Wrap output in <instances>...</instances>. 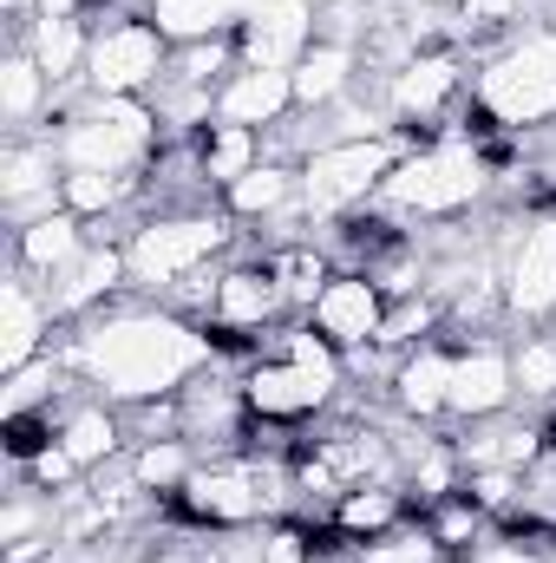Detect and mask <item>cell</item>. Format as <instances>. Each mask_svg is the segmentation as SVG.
Returning <instances> with one entry per match:
<instances>
[{
  "label": "cell",
  "instance_id": "cell-3",
  "mask_svg": "<svg viewBox=\"0 0 556 563\" xmlns=\"http://www.w3.org/2000/svg\"><path fill=\"white\" fill-rule=\"evenodd\" d=\"M380 190H387L400 210H419V217L465 210V203L485 190V164H478V151H465V144H438V151H425V157L393 164V177H387Z\"/></svg>",
  "mask_w": 556,
  "mask_h": 563
},
{
  "label": "cell",
  "instance_id": "cell-28",
  "mask_svg": "<svg viewBox=\"0 0 556 563\" xmlns=\"http://www.w3.org/2000/svg\"><path fill=\"white\" fill-rule=\"evenodd\" d=\"M400 518V492H387V485H354L347 498H341V531H387Z\"/></svg>",
  "mask_w": 556,
  "mask_h": 563
},
{
  "label": "cell",
  "instance_id": "cell-26",
  "mask_svg": "<svg viewBox=\"0 0 556 563\" xmlns=\"http://www.w3.org/2000/svg\"><path fill=\"white\" fill-rule=\"evenodd\" d=\"M59 445L79 459V472H92V465H105L119 452V426H112V413L86 407V413H73V420L59 426Z\"/></svg>",
  "mask_w": 556,
  "mask_h": 563
},
{
  "label": "cell",
  "instance_id": "cell-43",
  "mask_svg": "<svg viewBox=\"0 0 556 563\" xmlns=\"http://www.w3.org/2000/svg\"><path fill=\"white\" fill-rule=\"evenodd\" d=\"M216 59H223V53H216V40H197V46H190V59H184V79H210V73H216Z\"/></svg>",
  "mask_w": 556,
  "mask_h": 563
},
{
  "label": "cell",
  "instance_id": "cell-4",
  "mask_svg": "<svg viewBox=\"0 0 556 563\" xmlns=\"http://www.w3.org/2000/svg\"><path fill=\"white\" fill-rule=\"evenodd\" d=\"M393 177V144L387 139H347V144H321L301 170L308 210H347L354 197H367L374 184Z\"/></svg>",
  "mask_w": 556,
  "mask_h": 563
},
{
  "label": "cell",
  "instance_id": "cell-12",
  "mask_svg": "<svg viewBox=\"0 0 556 563\" xmlns=\"http://www.w3.org/2000/svg\"><path fill=\"white\" fill-rule=\"evenodd\" d=\"M511 308H524V314L556 308V217L531 223L511 256Z\"/></svg>",
  "mask_w": 556,
  "mask_h": 563
},
{
  "label": "cell",
  "instance_id": "cell-18",
  "mask_svg": "<svg viewBox=\"0 0 556 563\" xmlns=\"http://www.w3.org/2000/svg\"><path fill=\"white\" fill-rule=\"evenodd\" d=\"M40 197H53V144H13L0 157V203L26 217Z\"/></svg>",
  "mask_w": 556,
  "mask_h": 563
},
{
  "label": "cell",
  "instance_id": "cell-5",
  "mask_svg": "<svg viewBox=\"0 0 556 563\" xmlns=\"http://www.w3.org/2000/svg\"><path fill=\"white\" fill-rule=\"evenodd\" d=\"M151 144V112H138L132 99H105L99 119H73V132L59 139L66 170H132Z\"/></svg>",
  "mask_w": 556,
  "mask_h": 563
},
{
  "label": "cell",
  "instance_id": "cell-38",
  "mask_svg": "<svg viewBox=\"0 0 556 563\" xmlns=\"http://www.w3.org/2000/svg\"><path fill=\"white\" fill-rule=\"evenodd\" d=\"M432 538H438V551H445V544L478 538V505H471V498H465V505H445V511H438V525H432Z\"/></svg>",
  "mask_w": 556,
  "mask_h": 563
},
{
  "label": "cell",
  "instance_id": "cell-29",
  "mask_svg": "<svg viewBox=\"0 0 556 563\" xmlns=\"http://www.w3.org/2000/svg\"><path fill=\"white\" fill-rule=\"evenodd\" d=\"M66 210L73 217H99V210H112L119 197H125V177L119 170H66Z\"/></svg>",
  "mask_w": 556,
  "mask_h": 563
},
{
  "label": "cell",
  "instance_id": "cell-40",
  "mask_svg": "<svg viewBox=\"0 0 556 563\" xmlns=\"http://www.w3.org/2000/svg\"><path fill=\"white\" fill-rule=\"evenodd\" d=\"M263 563H308V538L301 531H269L263 538Z\"/></svg>",
  "mask_w": 556,
  "mask_h": 563
},
{
  "label": "cell",
  "instance_id": "cell-23",
  "mask_svg": "<svg viewBox=\"0 0 556 563\" xmlns=\"http://www.w3.org/2000/svg\"><path fill=\"white\" fill-rule=\"evenodd\" d=\"M347 46L341 40H327V46H314V53H301L294 59V106H327L341 86H347Z\"/></svg>",
  "mask_w": 556,
  "mask_h": 563
},
{
  "label": "cell",
  "instance_id": "cell-19",
  "mask_svg": "<svg viewBox=\"0 0 556 563\" xmlns=\"http://www.w3.org/2000/svg\"><path fill=\"white\" fill-rule=\"evenodd\" d=\"M20 263L26 269H40V276H59L73 256H79V217L73 210H59V217H33V223H20Z\"/></svg>",
  "mask_w": 556,
  "mask_h": 563
},
{
  "label": "cell",
  "instance_id": "cell-27",
  "mask_svg": "<svg viewBox=\"0 0 556 563\" xmlns=\"http://www.w3.org/2000/svg\"><path fill=\"white\" fill-rule=\"evenodd\" d=\"M40 92H46L40 59H33V53H13V59L0 66V112H7V119H33V112H40Z\"/></svg>",
  "mask_w": 556,
  "mask_h": 563
},
{
  "label": "cell",
  "instance_id": "cell-24",
  "mask_svg": "<svg viewBox=\"0 0 556 563\" xmlns=\"http://www.w3.org/2000/svg\"><path fill=\"white\" fill-rule=\"evenodd\" d=\"M256 170V132L249 125H210V144H203V177H216V184H236V177H249Z\"/></svg>",
  "mask_w": 556,
  "mask_h": 563
},
{
  "label": "cell",
  "instance_id": "cell-42",
  "mask_svg": "<svg viewBox=\"0 0 556 563\" xmlns=\"http://www.w3.org/2000/svg\"><path fill=\"white\" fill-rule=\"evenodd\" d=\"M26 531H33V505H26V498H13V505H7V518H0V538H7V544H26Z\"/></svg>",
  "mask_w": 556,
  "mask_h": 563
},
{
  "label": "cell",
  "instance_id": "cell-2",
  "mask_svg": "<svg viewBox=\"0 0 556 563\" xmlns=\"http://www.w3.org/2000/svg\"><path fill=\"white\" fill-rule=\"evenodd\" d=\"M478 99L498 125H544L556 119V33H531L518 40L504 59L485 66Z\"/></svg>",
  "mask_w": 556,
  "mask_h": 563
},
{
  "label": "cell",
  "instance_id": "cell-35",
  "mask_svg": "<svg viewBox=\"0 0 556 563\" xmlns=\"http://www.w3.org/2000/svg\"><path fill=\"white\" fill-rule=\"evenodd\" d=\"M360 563H438V538H387V544H367Z\"/></svg>",
  "mask_w": 556,
  "mask_h": 563
},
{
  "label": "cell",
  "instance_id": "cell-31",
  "mask_svg": "<svg viewBox=\"0 0 556 563\" xmlns=\"http://www.w3.org/2000/svg\"><path fill=\"white\" fill-rule=\"evenodd\" d=\"M288 190H294V177H288V170H276V164H256L249 177H236V184H230V203L256 217V210H276V203H288Z\"/></svg>",
  "mask_w": 556,
  "mask_h": 563
},
{
  "label": "cell",
  "instance_id": "cell-32",
  "mask_svg": "<svg viewBox=\"0 0 556 563\" xmlns=\"http://www.w3.org/2000/svg\"><path fill=\"white\" fill-rule=\"evenodd\" d=\"M511 374H518V387H524L531 400H556V347L551 341H531V347L511 361Z\"/></svg>",
  "mask_w": 556,
  "mask_h": 563
},
{
  "label": "cell",
  "instance_id": "cell-45",
  "mask_svg": "<svg viewBox=\"0 0 556 563\" xmlns=\"http://www.w3.org/2000/svg\"><path fill=\"white\" fill-rule=\"evenodd\" d=\"M471 563H537V558H531L524 544H491V551H478Z\"/></svg>",
  "mask_w": 556,
  "mask_h": 563
},
{
  "label": "cell",
  "instance_id": "cell-22",
  "mask_svg": "<svg viewBox=\"0 0 556 563\" xmlns=\"http://www.w3.org/2000/svg\"><path fill=\"white\" fill-rule=\"evenodd\" d=\"M26 53L40 59V73H46V79H66V73H79V59H92V46H86L79 20H33Z\"/></svg>",
  "mask_w": 556,
  "mask_h": 563
},
{
  "label": "cell",
  "instance_id": "cell-14",
  "mask_svg": "<svg viewBox=\"0 0 556 563\" xmlns=\"http://www.w3.org/2000/svg\"><path fill=\"white\" fill-rule=\"evenodd\" d=\"M294 106V73H263V66H243L223 92H216V112L230 119V125H269Z\"/></svg>",
  "mask_w": 556,
  "mask_h": 563
},
{
  "label": "cell",
  "instance_id": "cell-47",
  "mask_svg": "<svg viewBox=\"0 0 556 563\" xmlns=\"http://www.w3.org/2000/svg\"><path fill=\"white\" fill-rule=\"evenodd\" d=\"M308 7H321V0H308Z\"/></svg>",
  "mask_w": 556,
  "mask_h": 563
},
{
  "label": "cell",
  "instance_id": "cell-41",
  "mask_svg": "<svg viewBox=\"0 0 556 563\" xmlns=\"http://www.w3.org/2000/svg\"><path fill=\"white\" fill-rule=\"evenodd\" d=\"M445 485H452V459L432 452V459L419 465V492H425V498H445Z\"/></svg>",
  "mask_w": 556,
  "mask_h": 563
},
{
  "label": "cell",
  "instance_id": "cell-46",
  "mask_svg": "<svg viewBox=\"0 0 556 563\" xmlns=\"http://www.w3.org/2000/svg\"><path fill=\"white\" fill-rule=\"evenodd\" d=\"M157 563H197V558H157Z\"/></svg>",
  "mask_w": 556,
  "mask_h": 563
},
{
  "label": "cell",
  "instance_id": "cell-34",
  "mask_svg": "<svg viewBox=\"0 0 556 563\" xmlns=\"http://www.w3.org/2000/svg\"><path fill=\"white\" fill-rule=\"evenodd\" d=\"M46 387H53V361H40V367L26 361L20 374H7V400H0V413H7V420H13V413H33V407L46 400Z\"/></svg>",
  "mask_w": 556,
  "mask_h": 563
},
{
  "label": "cell",
  "instance_id": "cell-11",
  "mask_svg": "<svg viewBox=\"0 0 556 563\" xmlns=\"http://www.w3.org/2000/svg\"><path fill=\"white\" fill-rule=\"evenodd\" d=\"M511 394H518V374H511V361H504V354L478 347V354L452 361V394H445V407H452V413L485 420V413H498Z\"/></svg>",
  "mask_w": 556,
  "mask_h": 563
},
{
  "label": "cell",
  "instance_id": "cell-39",
  "mask_svg": "<svg viewBox=\"0 0 556 563\" xmlns=\"http://www.w3.org/2000/svg\"><path fill=\"white\" fill-rule=\"evenodd\" d=\"M425 321H432V308L425 301H407V308H393L380 321V341H413V334H425Z\"/></svg>",
  "mask_w": 556,
  "mask_h": 563
},
{
  "label": "cell",
  "instance_id": "cell-25",
  "mask_svg": "<svg viewBox=\"0 0 556 563\" xmlns=\"http://www.w3.org/2000/svg\"><path fill=\"white\" fill-rule=\"evenodd\" d=\"M445 394H452V361L445 354H413L407 367H400V400H407V413H438L445 407Z\"/></svg>",
  "mask_w": 556,
  "mask_h": 563
},
{
  "label": "cell",
  "instance_id": "cell-44",
  "mask_svg": "<svg viewBox=\"0 0 556 563\" xmlns=\"http://www.w3.org/2000/svg\"><path fill=\"white\" fill-rule=\"evenodd\" d=\"M86 7H99V0H40V20H79Z\"/></svg>",
  "mask_w": 556,
  "mask_h": 563
},
{
  "label": "cell",
  "instance_id": "cell-8",
  "mask_svg": "<svg viewBox=\"0 0 556 563\" xmlns=\"http://www.w3.org/2000/svg\"><path fill=\"white\" fill-rule=\"evenodd\" d=\"M308 53V0H256L243 20V59L263 73H294Z\"/></svg>",
  "mask_w": 556,
  "mask_h": 563
},
{
  "label": "cell",
  "instance_id": "cell-36",
  "mask_svg": "<svg viewBox=\"0 0 556 563\" xmlns=\"http://www.w3.org/2000/svg\"><path fill=\"white\" fill-rule=\"evenodd\" d=\"M281 288L294 295V301H321V288H327V276H321V263L314 256H288V263H276Z\"/></svg>",
  "mask_w": 556,
  "mask_h": 563
},
{
  "label": "cell",
  "instance_id": "cell-17",
  "mask_svg": "<svg viewBox=\"0 0 556 563\" xmlns=\"http://www.w3.org/2000/svg\"><path fill=\"white\" fill-rule=\"evenodd\" d=\"M249 7L256 0H157L151 7V26L164 33V40H210L223 20H249Z\"/></svg>",
  "mask_w": 556,
  "mask_h": 563
},
{
  "label": "cell",
  "instance_id": "cell-30",
  "mask_svg": "<svg viewBox=\"0 0 556 563\" xmlns=\"http://www.w3.org/2000/svg\"><path fill=\"white\" fill-rule=\"evenodd\" d=\"M138 485L144 492H170V485H190V452L177 439H151L138 452Z\"/></svg>",
  "mask_w": 556,
  "mask_h": 563
},
{
  "label": "cell",
  "instance_id": "cell-16",
  "mask_svg": "<svg viewBox=\"0 0 556 563\" xmlns=\"http://www.w3.org/2000/svg\"><path fill=\"white\" fill-rule=\"evenodd\" d=\"M40 334H46V314H40L33 288L20 276H7L0 282V367L20 374V367L40 354Z\"/></svg>",
  "mask_w": 556,
  "mask_h": 563
},
{
  "label": "cell",
  "instance_id": "cell-7",
  "mask_svg": "<svg viewBox=\"0 0 556 563\" xmlns=\"http://www.w3.org/2000/svg\"><path fill=\"white\" fill-rule=\"evenodd\" d=\"M157 73H164V33H157L151 20H125V26H112V33L92 40L86 79H92L99 99H132V92H144Z\"/></svg>",
  "mask_w": 556,
  "mask_h": 563
},
{
  "label": "cell",
  "instance_id": "cell-1",
  "mask_svg": "<svg viewBox=\"0 0 556 563\" xmlns=\"http://www.w3.org/2000/svg\"><path fill=\"white\" fill-rule=\"evenodd\" d=\"M79 361L92 367L99 387H112L119 400H151V394H170L184 387L203 361H210V341L190 334L184 321L170 314H119L105 328H92L79 341Z\"/></svg>",
  "mask_w": 556,
  "mask_h": 563
},
{
  "label": "cell",
  "instance_id": "cell-21",
  "mask_svg": "<svg viewBox=\"0 0 556 563\" xmlns=\"http://www.w3.org/2000/svg\"><path fill=\"white\" fill-rule=\"evenodd\" d=\"M119 269H132L119 250H79V256L59 269V288H53V301H59V308H86V301H99V295L119 282Z\"/></svg>",
  "mask_w": 556,
  "mask_h": 563
},
{
  "label": "cell",
  "instance_id": "cell-13",
  "mask_svg": "<svg viewBox=\"0 0 556 563\" xmlns=\"http://www.w3.org/2000/svg\"><path fill=\"white\" fill-rule=\"evenodd\" d=\"M321 400H327V387H321V380H308L294 361L256 367V374H249V387H243V407H249V413H263V420H308Z\"/></svg>",
  "mask_w": 556,
  "mask_h": 563
},
{
  "label": "cell",
  "instance_id": "cell-33",
  "mask_svg": "<svg viewBox=\"0 0 556 563\" xmlns=\"http://www.w3.org/2000/svg\"><path fill=\"white\" fill-rule=\"evenodd\" d=\"M288 361H294L308 380H321V387L334 394V374H341V367H334V341H327V334H314V328H308V334H288Z\"/></svg>",
  "mask_w": 556,
  "mask_h": 563
},
{
  "label": "cell",
  "instance_id": "cell-10",
  "mask_svg": "<svg viewBox=\"0 0 556 563\" xmlns=\"http://www.w3.org/2000/svg\"><path fill=\"white\" fill-rule=\"evenodd\" d=\"M184 505L210 525H249L263 505H276V492L263 485V472H190Z\"/></svg>",
  "mask_w": 556,
  "mask_h": 563
},
{
  "label": "cell",
  "instance_id": "cell-37",
  "mask_svg": "<svg viewBox=\"0 0 556 563\" xmlns=\"http://www.w3.org/2000/svg\"><path fill=\"white\" fill-rule=\"evenodd\" d=\"M26 465H33V485H40V492H59V485H66V478L79 472V459H73V452H66L59 439H53V445H46L40 459H26Z\"/></svg>",
  "mask_w": 556,
  "mask_h": 563
},
{
  "label": "cell",
  "instance_id": "cell-6",
  "mask_svg": "<svg viewBox=\"0 0 556 563\" xmlns=\"http://www.w3.org/2000/svg\"><path fill=\"white\" fill-rule=\"evenodd\" d=\"M223 223L216 217H164V223H144L138 236H132V250H125V263H132V276L151 282V288H164V282L190 276L210 250H223Z\"/></svg>",
  "mask_w": 556,
  "mask_h": 563
},
{
  "label": "cell",
  "instance_id": "cell-15",
  "mask_svg": "<svg viewBox=\"0 0 556 563\" xmlns=\"http://www.w3.org/2000/svg\"><path fill=\"white\" fill-rule=\"evenodd\" d=\"M281 301H288V288H281L276 269H230V276L216 282V301L210 308H216L223 328H263Z\"/></svg>",
  "mask_w": 556,
  "mask_h": 563
},
{
  "label": "cell",
  "instance_id": "cell-9",
  "mask_svg": "<svg viewBox=\"0 0 556 563\" xmlns=\"http://www.w3.org/2000/svg\"><path fill=\"white\" fill-rule=\"evenodd\" d=\"M380 321H387V301H380V282L374 276H334L321 288V301H314V328L334 347L380 341Z\"/></svg>",
  "mask_w": 556,
  "mask_h": 563
},
{
  "label": "cell",
  "instance_id": "cell-20",
  "mask_svg": "<svg viewBox=\"0 0 556 563\" xmlns=\"http://www.w3.org/2000/svg\"><path fill=\"white\" fill-rule=\"evenodd\" d=\"M452 92H458V66L438 59V53H432V59H413V66L400 73V86H393V99H400L407 119H432Z\"/></svg>",
  "mask_w": 556,
  "mask_h": 563
}]
</instances>
